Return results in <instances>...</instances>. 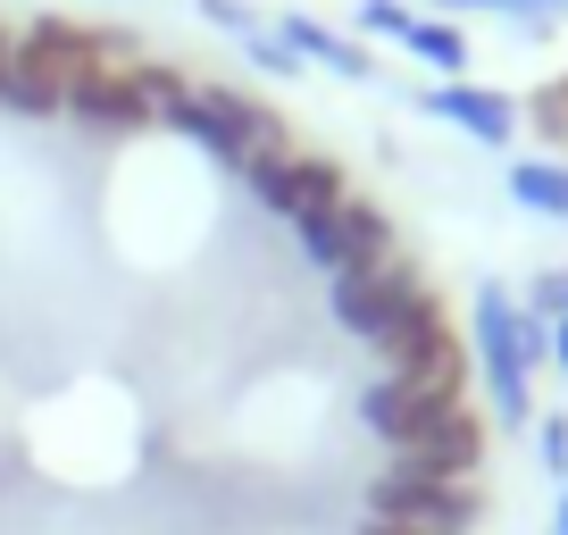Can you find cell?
Instances as JSON below:
<instances>
[{"instance_id": "603a6c76", "label": "cell", "mask_w": 568, "mask_h": 535, "mask_svg": "<svg viewBox=\"0 0 568 535\" xmlns=\"http://www.w3.org/2000/svg\"><path fill=\"white\" fill-rule=\"evenodd\" d=\"M359 535H435V527H409V518H359Z\"/></svg>"}, {"instance_id": "4fadbf2b", "label": "cell", "mask_w": 568, "mask_h": 535, "mask_svg": "<svg viewBox=\"0 0 568 535\" xmlns=\"http://www.w3.org/2000/svg\"><path fill=\"white\" fill-rule=\"evenodd\" d=\"M0 109H9V118H59V75L42 68L26 42H9V68H0Z\"/></svg>"}, {"instance_id": "52a82bcc", "label": "cell", "mask_w": 568, "mask_h": 535, "mask_svg": "<svg viewBox=\"0 0 568 535\" xmlns=\"http://www.w3.org/2000/svg\"><path fill=\"white\" fill-rule=\"evenodd\" d=\"M293 243H302V260L318 268V276H335V268H359V260H385L393 251V218L376 210V201H335V210L302 218L293 226Z\"/></svg>"}, {"instance_id": "d4e9b609", "label": "cell", "mask_w": 568, "mask_h": 535, "mask_svg": "<svg viewBox=\"0 0 568 535\" xmlns=\"http://www.w3.org/2000/svg\"><path fill=\"white\" fill-rule=\"evenodd\" d=\"M551 535H568V485H560V502H551Z\"/></svg>"}, {"instance_id": "44dd1931", "label": "cell", "mask_w": 568, "mask_h": 535, "mask_svg": "<svg viewBox=\"0 0 568 535\" xmlns=\"http://www.w3.org/2000/svg\"><path fill=\"white\" fill-rule=\"evenodd\" d=\"M435 9H494V18H518V26H535V9H527V0H435Z\"/></svg>"}, {"instance_id": "7c38bea8", "label": "cell", "mask_w": 568, "mask_h": 535, "mask_svg": "<svg viewBox=\"0 0 568 535\" xmlns=\"http://www.w3.org/2000/svg\"><path fill=\"white\" fill-rule=\"evenodd\" d=\"M393 461H409L418 477H477L485 468V427L468 411H452L444 427L426 435V444H409V452H393Z\"/></svg>"}, {"instance_id": "7402d4cb", "label": "cell", "mask_w": 568, "mask_h": 535, "mask_svg": "<svg viewBox=\"0 0 568 535\" xmlns=\"http://www.w3.org/2000/svg\"><path fill=\"white\" fill-rule=\"evenodd\" d=\"M544 360L568 376V319H551V326H544Z\"/></svg>"}, {"instance_id": "8fae6325", "label": "cell", "mask_w": 568, "mask_h": 535, "mask_svg": "<svg viewBox=\"0 0 568 535\" xmlns=\"http://www.w3.org/2000/svg\"><path fill=\"white\" fill-rule=\"evenodd\" d=\"M418 109L426 118H452L460 134H477V143H510V125H518V109L501 101V92H485V84H435V92H418Z\"/></svg>"}, {"instance_id": "ffe728a7", "label": "cell", "mask_w": 568, "mask_h": 535, "mask_svg": "<svg viewBox=\"0 0 568 535\" xmlns=\"http://www.w3.org/2000/svg\"><path fill=\"white\" fill-rule=\"evenodd\" d=\"M201 18H210V26H226V34H260V18H251L243 0H201Z\"/></svg>"}, {"instance_id": "7a4b0ae2", "label": "cell", "mask_w": 568, "mask_h": 535, "mask_svg": "<svg viewBox=\"0 0 568 535\" xmlns=\"http://www.w3.org/2000/svg\"><path fill=\"white\" fill-rule=\"evenodd\" d=\"M326 310H335L343 335H359V343H376V352H393V343H402L409 326L435 310V293H426V276L402 260V251H385V260L335 268V276H326Z\"/></svg>"}, {"instance_id": "9c48e42d", "label": "cell", "mask_w": 568, "mask_h": 535, "mask_svg": "<svg viewBox=\"0 0 568 535\" xmlns=\"http://www.w3.org/2000/svg\"><path fill=\"white\" fill-rule=\"evenodd\" d=\"M385 376H402V385H452V393H460V343H452L444 310H426V319L393 343V352H385Z\"/></svg>"}, {"instance_id": "277c9868", "label": "cell", "mask_w": 568, "mask_h": 535, "mask_svg": "<svg viewBox=\"0 0 568 535\" xmlns=\"http://www.w3.org/2000/svg\"><path fill=\"white\" fill-rule=\"evenodd\" d=\"M168 125H176V134H193V143L210 151L217 168H234V176H243L260 151L284 143L276 118H267L260 101H243V92H226V84H193V92H184V109H176Z\"/></svg>"}, {"instance_id": "6da1fadb", "label": "cell", "mask_w": 568, "mask_h": 535, "mask_svg": "<svg viewBox=\"0 0 568 535\" xmlns=\"http://www.w3.org/2000/svg\"><path fill=\"white\" fill-rule=\"evenodd\" d=\"M184 75L168 59H134V68H109V59H84V68L59 84V118L75 125H109V134H134V125H168L184 109Z\"/></svg>"}, {"instance_id": "d6986e66", "label": "cell", "mask_w": 568, "mask_h": 535, "mask_svg": "<svg viewBox=\"0 0 568 535\" xmlns=\"http://www.w3.org/2000/svg\"><path fill=\"white\" fill-rule=\"evenodd\" d=\"M359 26H368V34H393V42H402V34H409V9H402V0H359Z\"/></svg>"}, {"instance_id": "3957f363", "label": "cell", "mask_w": 568, "mask_h": 535, "mask_svg": "<svg viewBox=\"0 0 568 535\" xmlns=\"http://www.w3.org/2000/svg\"><path fill=\"white\" fill-rule=\"evenodd\" d=\"M477 360H485V393H494L501 427H527L535 411V360H544V326L510 302L501 285H477Z\"/></svg>"}, {"instance_id": "2e32d148", "label": "cell", "mask_w": 568, "mask_h": 535, "mask_svg": "<svg viewBox=\"0 0 568 535\" xmlns=\"http://www.w3.org/2000/svg\"><path fill=\"white\" fill-rule=\"evenodd\" d=\"M518 310H527L535 326L568 319V268H544V276H535V285H527V302H518Z\"/></svg>"}, {"instance_id": "484cf974", "label": "cell", "mask_w": 568, "mask_h": 535, "mask_svg": "<svg viewBox=\"0 0 568 535\" xmlns=\"http://www.w3.org/2000/svg\"><path fill=\"white\" fill-rule=\"evenodd\" d=\"M9 42H18V26H9V18H0V68H9Z\"/></svg>"}, {"instance_id": "cb8c5ba5", "label": "cell", "mask_w": 568, "mask_h": 535, "mask_svg": "<svg viewBox=\"0 0 568 535\" xmlns=\"http://www.w3.org/2000/svg\"><path fill=\"white\" fill-rule=\"evenodd\" d=\"M527 9H535V26H544V18H568V0H527Z\"/></svg>"}, {"instance_id": "e0dca14e", "label": "cell", "mask_w": 568, "mask_h": 535, "mask_svg": "<svg viewBox=\"0 0 568 535\" xmlns=\"http://www.w3.org/2000/svg\"><path fill=\"white\" fill-rule=\"evenodd\" d=\"M535 461H544L551 477H568V418H560V411L535 418Z\"/></svg>"}, {"instance_id": "5b68a950", "label": "cell", "mask_w": 568, "mask_h": 535, "mask_svg": "<svg viewBox=\"0 0 568 535\" xmlns=\"http://www.w3.org/2000/svg\"><path fill=\"white\" fill-rule=\"evenodd\" d=\"M243 184H251V201H260L267 218H284V226H302V218H318V210H335V201H352V176H343L335 160H318V151H293V143L260 151V160L243 168Z\"/></svg>"}, {"instance_id": "8992f818", "label": "cell", "mask_w": 568, "mask_h": 535, "mask_svg": "<svg viewBox=\"0 0 568 535\" xmlns=\"http://www.w3.org/2000/svg\"><path fill=\"white\" fill-rule=\"evenodd\" d=\"M376 518H409V527H435V535H468L485 518L477 477H418L409 461H385L376 477Z\"/></svg>"}, {"instance_id": "5bb4252c", "label": "cell", "mask_w": 568, "mask_h": 535, "mask_svg": "<svg viewBox=\"0 0 568 535\" xmlns=\"http://www.w3.org/2000/svg\"><path fill=\"white\" fill-rule=\"evenodd\" d=\"M510 201L535 218H568V168L560 160H518L510 168Z\"/></svg>"}, {"instance_id": "9a60e30c", "label": "cell", "mask_w": 568, "mask_h": 535, "mask_svg": "<svg viewBox=\"0 0 568 535\" xmlns=\"http://www.w3.org/2000/svg\"><path fill=\"white\" fill-rule=\"evenodd\" d=\"M402 51H418L426 68H444L452 84H460V68H468V42H460V26H444V18H409Z\"/></svg>"}, {"instance_id": "ac0fdd59", "label": "cell", "mask_w": 568, "mask_h": 535, "mask_svg": "<svg viewBox=\"0 0 568 535\" xmlns=\"http://www.w3.org/2000/svg\"><path fill=\"white\" fill-rule=\"evenodd\" d=\"M243 51L260 59V68H276V75H302V51H284V42H276V26H260V34H243Z\"/></svg>"}, {"instance_id": "ba28073f", "label": "cell", "mask_w": 568, "mask_h": 535, "mask_svg": "<svg viewBox=\"0 0 568 535\" xmlns=\"http://www.w3.org/2000/svg\"><path fill=\"white\" fill-rule=\"evenodd\" d=\"M452 411H460V393H452V385H402V376H376V385H359V427H368L385 452L426 444V435L444 427Z\"/></svg>"}, {"instance_id": "30bf717a", "label": "cell", "mask_w": 568, "mask_h": 535, "mask_svg": "<svg viewBox=\"0 0 568 535\" xmlns=\"http://www.w3.org/2000/svg\"><path fill=\"white\" fill-rule=\"evenodd\" d=\"M276 42L284 51H302L310 68H326V75H343V84H368L376 75V59L359 51L352 34H335V26H318V18H302V9H284L276 18Z\"/></svg>"}]
</instances>
